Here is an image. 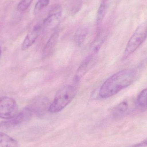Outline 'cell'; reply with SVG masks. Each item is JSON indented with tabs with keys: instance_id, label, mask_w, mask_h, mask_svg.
<instances>
[{
	"instance_id": "cell-13",
	"label": "cell",
	"mask_w": 147,
	"mask_h": 147,
	"mask_svg": "<svg viewBox=\"0 0 147 147\" xmlns=\"http://www.w3.org/2000/svg\"><path fill=\"white\" fill-rule=\"evenodd\" d=\"M88 34V28L81 27L77 31L75 35V40L78 45H81L85 40Z\"/></svg>"
},
{
	"instance_id": "cell-18",
	"label": "cell",
	"mask_w": 147,
	"mask_h": 147,
	"mask_svg": "<svg viewBox=\"0 0 147 147\" xmlns=\"http://www.w3.org/2000/svg\"><path fill=\"white\" fill-rule=\"evenodd\" d=\"M1 53H2L1 47V46H0V58H1Z\"/></svg>"
},
{
	"instance_id": "cell-1",
	"label": "cell",
	"mask_w": 147,
	"mask_h": 147,
	"mask_svg": "<svg viewBox=\"0 0 147 147\" xmlns=\"http://www.w3.org/2000/svg\"><path fill=\"white\" fill-rule=\"evenodd\" d=\"M136 76L137 72L134 69H127L118 71L103 84L99 90V96L103 98L112 96L133 84Z\"/></svg>"
},
{
	"instance_id": "cell-16",
	"label": "cell",
	"mask_w": 147,
	"mask_h": 147,
	"mask_svg": "<svg viewBox=\"0 0 147 147\" xmlns=\"http://www.w3.org/2000/svg\"><path fill=\"white\" fill-rule=\"evenodd\" d=\"M33 0H22L17 6L20 11H23L27 9L30 6Z\"/></svg>"
},
{
	"instance_id": "cell-3",
	"label": "cell",
	"mask_w": 147,
	"mask_h": 147,
	"mask_svg": "<svg viewBox=\"0 0 147 147\" xmlns=\"http://www.w3.org/2000/svg\"><path fill=\"white\" fill-rule=\"evenodd\" d=\"M147 37V21L138 27L129 39L124 51L123 57L127 58L134 52L145 41Z\"/></svg>"
},
{
	"instance_id": "cell-15",
	"label": "cell",
	"mask_w": 147,
	"mask_h": 147,
	"mask_svg": "<svg viewBox=\"0 0 147 147\" xmlns=\"http://www.w3.org/2000/svg\"><path fill=\"white\" fill-rule=\"evenodd\" d=\"M50 0H38L34 8V13H37L49 4Z\"/></svg>"
},
{
	"instance_id": "cell-10",
	"label": "cell",
	"mask_w": 147,
	"mask_h": 147,
	"mask_svg": "<svg viewBox=\"0 0 147 147\" xmlns=\"http://www.w3.org/2000/svg\"><path fill=\"white\" fill-rule=\"evenodd\" d=\"M0 147H19V144L14 139L0 131Z\"/></svg>"
},
{
	"instance_id": "cell-12",
	"label": "cell",
	"mask_w": 147,
	"mask_h": 147,
	"mask_svg": "<svg viewBox=\"0 0 147 147\" xmlns=\"http://www.w3.org/2000/svg\"><path fill=\"white\" fill-rule=\"evenodd\" d=\"M129 109V104L128 102L123 101L117 105L113 110V115L115 118L121 117L125 115Z\"/></svg>"
},
{
	"instance_id": "cell-14",
	"label": "cell",
	"mask_w": 147,
	"mask_h": 147,
	"mask_svg": "<svg viewBox=\"0 0 147 147\" xmlns=\"http://www.w3.org/2000/svg\"><path fill=\"white\" fill-rule=\"evenodd\" d=\"M136 105L140 109L147 108V88L141 92L137 96Z\"/></svg>"
},
{
	"instance_id": "cell-2",
	"label": "cell",
	"mask_w": 147,
	"mask_h": 147,
	"mask_svg": "<svg viewBox=\"0 0 147 147\" xmlns=\"http://www.w3.org/2000/svg\"><path fill=\"white\" fill-rule=\"evenodd\" d=\"M78 85H67L60 88L49 106L48 111L56 113L65 108L74 98L77 92Z\"/></svg>"
},
{
	"instance_id": "cell-8",
	"label": "cell",
	"mask_w": 147,
	"mask_h": 147,
	"mask_svg": "<svg viewBox=\"0 0 147 147\" xmlns=\"http://www.w3.org/2000/svg\"><path fill=\"white\" fill-rule=\"evenodd\" d=\"M62 16V8L60 5L53 6L51 9L47 17L44 20L43 25L44 27L51 26L59 21Z\"/></svg>"
},
{
	"instance_id": "cell-5",
	"label": "cell",
	"mask_w": 147,
	"mask_h": 147,
	"mask_svg": "<svg viewBox=\"0 0 147 147\" xmlns=\"http://www.w3.org/2000/svg\"><path fill=\"white\" fill-rule=\"evenodd\" d=\"M18 106L14 99L9 97L0 98V118L9 119L18 114Z\"/></svg>"
},
{
	"instance_id": "cell-4",
	"label": "cell",
	"mask_w": 147,
	"mask_h": 147,
	"mask_svg": "<svg viewBox=\"0 0 147 147\" xmlns=\"http://www.w3.org/2000/svg\"><path fill=\"white\" fill-rule=\"evenodd\" d=\"M32 110L30 107H26L11 119L0 122V130L10 131L26 123L32 118Z\"/></svg>"
},
{
	"instance_id": "cell-6",
	"label": "cell",
	"mask_w": 147,
	"mask_h": 147,
	"mask_svg": "<svg viewBox=\"0 0 147 147\" xmlns=\"http://www.w3.org/2000/svg\"><path fill=\"white\" fill-rule=\"evenodd\" d=\"M44 27L42 24H37L28 32L22 43V49L26 50L32 46L41 33Z\"/></svg>"
},
{
	"instance_id": "cell-7",
	"label": "cell",
	"mask_w": 147,
	"mask_h": 147,
	"mask_svg": "<svg viewBox=\"0 0 147 147\" xmlns=\"http://www.w3.org/2000/svg\"><path fill=\"white\" fill-rule=\"evenodd\" d=\"M95 53L90 54L82 63L77 71L73 80V84H78L81 79L84 76L93 64V59Z\"/></svg>"
},
{
	"instance_id": "cell-11",
	"label": "cell",
	"mask_w": 147,
	"mask_h": 147,
	"mask_svg": "<svg viewBox=\"0 0 147 147\" xmlns=\"http://www.w3.org/2000/svg\"><path fill=\"white\" fill-rule=\"evenodd\" d=\"M111 0H102L100 6L98 10L97 14V22L98 24L101 23L105 17L107 9L110 4Z\"/></svg>"
},
{
	"instance_id": "cell-17",
	"label": "cell",
	"mask_w": 147,
	"mask_h": 147,
	"mask_svg": "<svg viewBox=\"0 0 147 147\" xmlns=\"http://www.w3.org/2000/svg\"><path fill=\"white\" fill-rule=\"evenodd\" d=\"M147 146V139L140 143L133 145L132 147H146Z\"/></svg>"
},
{
	"instance_id": "cell-9",
	"label": "cell",
	"mask_w": 147,
	"mask_h": 147,
	"mask_svg": "<svg viewBox=\"0 0 147 147\" xmlns=\"http://www.w3.org/2000/svg\"><path fill=\"white\" fill-rule=\"evenodd\" d=\"M58 37L59 32L57 31L54 32L51 36L43 50V57L44 58L49 57L53 53L57 45Z\"/></svg>"
}]
</instances>
